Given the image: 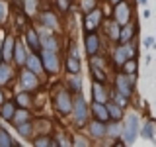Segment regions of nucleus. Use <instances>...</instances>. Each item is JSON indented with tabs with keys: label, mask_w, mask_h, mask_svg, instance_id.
Listing matches in <instances>:
<instances>
[{
	"label": "nucleus",
	"mask_w": 156,
	"mask_h": 147,
	"mask_svg": "<svg viewBox=\"0 0 156 147\" xmlns=\"http://www.w3.org/2000/svg\"><path fill=\"white\" fill-rule=\"evenodd\" d=\"M140 122H143V116L135 110H127L123 120H121V137L125 145H135L136 139H139V130H140Z\"/></svg>",
	"instance_id": "1"
},
{
	"label": "nucleus",
	"mask_w": 156,
	"mask_h": 147,
	"mask_svg": "<svg viewBox=\"0 0 156 147\" xmlns=\"http://www.w3.org/2000/svg\"><path fill=\"white\" fill-rule=\"evenodd\" d=\"M70 118L76 130H84L88 120H90V104H88L86 96L82 92H74L72 94V110H70Z\"/></svg>",
	"instance_id": "2"
},
{
	"label": "nucleus",
	"mask_w": 156,
	"mask_h": 147,
	"mask_svg": "<svg viewBox=\"0 0 156 147\" xmlns=\"http://www.w3.org/2000/svg\"><path fill=\"white\" fill-rule=\"evenodd\" d=\"M135 12H136V0H121V2H117L109 8V16L119 26H125L127 22H131L136 16Z\"/></svg>",
	"instance_id": "3"
},
{
	"label": "nucleus",
	"mask_w": 156,
	"mask_h": 147,
	"mask_svg": "<svg viewBox=\"0 0 156 147\" xmlns=\"http://www.w3.org/2000/svg\"><path fill=\"white\" fill-rule=\"evenodd\" d=\"M53 108L61 118H68L72 110V92L66 86L53 88Z\"/></svg>",
	"instance_id": "4"
},
{
	"label": "nucleus",
	"mask_w": 156,
	"mask_h": 147,
	"mask_svg": "<svg viewBox=\"0 0 156 147\" xmlns=\"http://www.w3.org/2000/svg\"><path fill=\"white\" fill-rule=\"evenodd\" d=\"M105 16H109V14L100 6H96L94 10L82 14V29H84V32H100Z\"/></svg>",
	"instance_id": "5"
},
{
	"label": "nucleus",
	"mask_w": 156,
	"mask_h": 147,
	"mask_svg": "<svg viewBox=\"0 0 156 147\" xmlns=\"http://www.w3.org/2000/svg\"><path fill=\"white\" fill-rule=\"evenodd\" d=\"M111 88H113L115 92H121V94L129 96V98H133L135 90H136V86L131 82L129 75L123 73V71H115L113 73V77H111Z\"/></svg>",
	"instance_id": "6"
},
{
	"label": "nucleus",
	"mask_w": 156,
	"mask_h": 147,
	"mask_svg": "<svg viewBox=\"0 0 156 147\" xmlns=\"http://www.w3.org/2000/svg\"><path fill=\"white\" fill-rule=\"evenodd\" d=\"M41 55V63H43V73L49 77H55L61 73V57H58V51H47V49H41L39 51Z\"/></svg>",
	"instance_id": "7"
},
{
	"label": "nucleus",
	"mask_w": 156,
	"mask_h": 147,
	"mask_svg": "<svg viewBox=\"0 0 156 147\" xmlns=\"http://www.w3.org/2000/svg\"><path fill=\"white\" fill-rule=\"evenodd\" d=\"M37 36H39L41 49H47V51H61V39H58L57 32L39 26L37 28Z\"/></svg>",
	"instance_id": "8"
},
{
	"label": "nucleus",
	"mask_w": 156,
	"mask_h": 147,
	"mask_svg": "<svg viewBox=\"0 0 156 147\" xmlns=\"http://www.w3.org/2000/svg\"><path fill=\"white\" fill-rule=\"evenodd\" d=\"M104 51V39L100 32H84V53L88 57Z\"/></svg>",
	"instance_id": "9"
},
{
	"label": "nucleus",
	"mask_w": 156,
	"mask_h": 147,
	"mask_svg": "<svg viewBox=\"0 0 156 147\" xmlns=\"http://www.w3.org/2000/svg\"><path fill=\"white\" fill-rule=\"evenodd\" d=\"M20 86L22 90H27V92H35L39 86H41V81H39V75H35L33 71H29L27 67H22L20 71Z\"/></svg>",
	"instance_id": "10"
},
{
	"label": "nucleus",
	"mask_w": 156,
	"mask_h": 147,
	"mask_svg": "<svg viewBox=\"0 0 156 147\" xmlns=\"http://www.w3.org/2000/svg\"><path fill=\"white\" fill-rule=\"evenodd\" d=\"M100 29H101V33H104L105 41H109L111 45H113V43H119V29H121V26L111 16H105V20H104V24H101Z\"/></svg>",
	"instance_id": "11"
},
{
	"label": "nucleus",
	"mask_w": 156,
	"mask_h": 147,
	"mask_svg": "<svg viewBox=\"0 0 156 147\" xmlns=\"http://www.w3.org/2000/svg\"><path fill=\"white\" fill-rule=\"evenodd\" d=\"M37 22H39V26L53 29V32H58V28H61L58 12H55V10H41V12H37Z\"/></svg>",
	"instance_id": "12"
},
{
	"label": "nucleus",
	"mask_w": 156,
	"mask_h": 147,
	"mask_svg": "<svg viewBox=\"0 0 156 147\" xmlns=\"http://www.w3.org/2000/svg\"><path fill=\"white\" fill-rule=\"evenodd\" d=\"M105 124L107 122H101V120H96V118H90L88 120V124H86V134L90 139H94V141H101V139H105Z\"/></svg>",
	"instance_id": "13"
},
{
	"label": "nucleus",
	"mask_w": 156,
	"mask_h": 147,
	"mask_svg": "<svg viewBox=\"0 0 156 147\" xmlns=\"http://www.w3.org/2000/svg\"><path fill=\"white\" fill-rule=\"evenodd\" d=\"M92 100L94 102H101V104H105L107 100L111 98V85H104V82H94L92 81Z\"/></svg>",
	"instance_id": "14"
},
{
	"label": "nucleus",
	"mask_w": 156,
	"mask_h": 147,
	"mask_svg": "<svg viewBox=\"0 0 156 147\" xmlns=\"http://www.w3.org/2000/svg\"><path fill=\"white\" fill-rule=\"evenodd\" d=\"M139 37V20H136V16L131 20V22H127L125 26H121L119 29V43H127L131 41V39Z\"/></svg>",
	"instance_id": "15"
},
{
	"label": "nucleus",
	"mask_w": 156,
	"mask_h": 147,
	"mask_svg": "<svg viewBox=\"0 0 156 147\" xmlns=\"http://www.w3.org/2000/svg\"><path fill=\"white\" fill-rule=\"evenodd\" d=\"M156 135V118L152 116H146L143 118V122H140V130H139V137L140 139H152Z\"/></svg>",
	"instance_id": "16"
},
{
	"label": "nucleus",
	"mask_w": 156,
	"mask_h": 147,
	"mask_svg": "<svg viewBox=\"0 0 156 147\" xmlns=\"http://www.w3.org/2000/svg\"><path fill=\"white\" fill-rule=\"evenodd\" d=\"M27 53H29L27 45H26L23 41H18V39H16V45H14V55H12V61L16 63V65H18L20 69H22L23 65H26Z\"/></svg>",
	"instance_id": "17"
},
{
	"label": "nucleus",
	"mask_w": 156,
	"mask_h": 147,
	"mask_svg": "<svg viewBox=\"0 0 156 147\" xmlns=\"http://www.w3.org/2000/svg\"><path fill=\"white\" fill-rule=\"evenodd\" d=\"M26 45H27V49L29 51H35V53H39L41 51V43H39V36H37V29L35 28H31V26H27L26 28Z\"/></svg>",
	"instance_id": "18"
},
{
	"label": "nucleus",
	"mask_w": 156,
	"mask_h": 147,
	"mask_svg": "<svg viewBox=\"0 0 156 147\" xmlns=\"http://www.w3.org/2000/svg\"><path fill=\"white\" fill-rule=\"evenodd\" d=\"M29 71H33L35 75H43V63H41V55L35 51H29L27 53V59H26V65Z\"/></svg>",
	"instance_id": "19"
},
{
	"label": "nucleus",
	"mask_w": 156,
	"mask_h": 147,
	"mask_svg": "<svg viewBox=\"0 0 156 147\" xmlns=\"http://www.w3.org/2000/svg\"><path fill=\"white\" fill-rule=\"evenodd\" d=\"M88 71H90V78L94 82H104V85H109L111 77H109V71H104V69L96 67V65H88Z\"/></svg>",
	"instance_id": "20"
},
{
	"label": "nucleus",
	"mask_w": 156,
	"mask_h": 147,
	"mask_svg": "<svg viewBox=\"0 0 156 147\" xmlns=\"http://www.w3.org/2000/svg\"><path fill=\"white\" fill-rule=\"evenodd\" d=\"M14 127H16V131L20 134V137H23V139H33V135H35V126H33V120L20 122V124H16Z\"/></svg>",
	"instance_id": "21"
},
{
	"label": "nucleus",
	"mask_w": 156,
	"mask_h": 147,
	"mask_svg": "<svg viewBox=\"0 0 156 147\" xmlns=\"http://www.w3.org/2000/svg\"><path fill=\"white\" fill-rule=\"evenodd\" d=\"M90 118H96V120H101V122H109V114H107L105 104L92 100V104H90Z\"/></svg>",
	"instance_id": "22"
},
{
	"label": "nucleus",
	"mask_w": 156,
	"mask_h": 147,
	"mask_svg": "<svg viewBox=\"0 0 156 147\" xmlns=\"http://www.w3.org/2000/svg\"><path fill=\"white\" fill-rule=\"evenodd\" d=\"M105 108H107V114H109V120H117V122H121L123 120V116H125V108H121L117 102H113L109 98V100L105 102Z\"/></svg>",
	"instance_id": "23"
},
{
	"label": "nucleus",
	"mask_w": 156,
	"mask_h": 147,
	"mask_svg": "<svg viewBox=\"0 0 156 147\" xmlns=\"http://www.w3.org/2000/svg\"><path fill=\"white\" fill-rule=\"evenodd\" d=\"M16 102L14 100H4L2 104H0V118H2L4 122H12L14 114H16Z\"/></svg>",
	"instance_id": "24"
},
{
	"label": "nucleus",
	"mask_w": 156,
	"mask_h": 147,
	"mask_svg": "<svg viewBox=\"0 0 156 147\" xmlns=\"http://www.w3.org/2000/svg\"><path fill=\"white\" fill-rule=\"evenodd\" d=\"M14 45H16V37L14 36H6L2 41V61H12L14 55Z\"/></svg>",
	"instance_id": "25"
},
{
	"label": "nucleus",
	"mask_w": 156,
	"mask_h": 147,
	"mask_svg": "<svg viewBox=\"0 0 156 147\" xmlns=\"http://www.w3.org/2000/svg\"><path fill=\"white\" fill-rule=\"evenodd\" d=\"M65 71L66 75H76V73L82 71V61L80 57H74V55H68L65 59Z\"/></svg>",
	"instance_id": "26"
},
{
	"label": "nucleus",
	"mask_w": 156,
	"mask_h": 147,
	"mask_svg": "<svg viewBox=\"0 0 156 147\" xmlns=\"http://www.w3.org/2000/svg\"><path fill=\"white\" fill-rule=\"evenodd\" d=\"M107 57L105 53H96V55H92V57H88V65H96V67H100V69H104V71H109V67H111V63L107 61Z\"/></svg>",
	"instance_id": "27"
},
{
	"label": "nucleus",
	"mask_w": 156,
	"mask_h": 147,
	"mask_svg": "<svg viewBox=\"0 0 156 147\" xmlns=\"http://www.w3.org/2000/svg\"><path fill=\"white\" fill-rule=\"evenodd\" d=\"M14 78V69L8 61H0V86L8 85L10 81Z\"/></svg>",
	"instance_id": "28"
},
{
	"label": "nucleus",
	"mask_w": 156,
	"mask_h": 147,
	"mask_svg": "<svg viewBox=\"0 0 156 147\" xmlns=\"http://www.w3.org/2000/svg\"><path fill=\"white\" fill-rule=\"evenodd\" d=\"M14 102H16V106H18V108H31V106H33L31 92H27V90L18 92L16 98H14Z\"/></svg>",
	"instance_id": "29"
},
{
	"label": "nucleus",
	"mask_w": 156,
	"mask_h": 147,
	"mask_svg": "<svg viewBox=\"0 0 156 147\" xmlns=\"http://www.w3.org/2000/svg\"><path fill=\"white\" fill-rule=\"evenodd\" d=\"M65 86L72 92V94H74V92H82V77H80V73H76V75H68Z\"/></svg>",
	"instance_id": "30"
},
{
	"label": "nucleus",
	"mask_w": 156,
	"mask_h": 147,
	"mask_svg": "<svg viewBox=\"0 0 156 147\" xmlns=\"http://www.w3.org/2000/svg\"><path fill=\"white\" fill-rule=\"evenodd\" d=\"M140 69V63H139V57H129L127 61L123 63V65L119 67V71L127 73V75H133V73H139Z\"/></svg>",
	"instance_id": "31"
},
{
	"label": "nucleus",
	"mask_w": 156,
	"mask_h": 147,
	"mask_svg": "<svg viewBox=\"0 0 156 147\" xmlns=\"http://www.w3.org/2000/svg\"><path fill=\"white\" fill-rule=\"evenodd\" d=\"M33 145L35 147H55V139L49 134H39V135H33Z\"/></svg>",
	"instance_id": "32"
},
{
	"label": "nucleus",
	"mask_w": 156,
	"mask_h": 147,
	"mask_svg": "<svg viewBox=\"0 0 156 147\" xmlns=\"http://www.w3.org/2000/svg\"><path fill=\"white\" fill-rule=\"evenodd\" d=\"M111 100L117 102L121 108H125V110H129L131 108V102H133V98H129V96H125V94H121V92H115L113 88H111Z\"/></svg>",
	"instance_id": "33"
},
{
	"label": "nucleus",
	"mask_w": 156,
	"mask_h": 147,
	"mask_svg": "<svg viewBox=\"0 0 156 147\" xmlns=\"http://www.w3.org/2000/svg\"><path fill=\"white\" fill-rule=\"evenodd\" d=\"M22 10L27 14V18L37 16V12H39V0H23Z\"/></svg>",
	"instance_id": "34"
},
{
	"label": "nucleus",
	"mask_w": 156,
	"mask_h": 147,
	"mask_svg": "<svg viewBox=\"0 0 156 147\" xmlns=\"http://www.w3.org/2000/svg\"><path fill=\"white\" fill-rule=\"evenodd\" d=\"M26 120H31V112H29V108H16V114L12 118V124L16 126L20 122H26Z\"/></svg>",
	"instance_id": "35"
},
{
	"label": "nucleus",
	"mask_w": 156,
	"mask_h": 147,
	"mask_svg": "<svg viewBox=\"0 0 156 147\" xmlns=\"http://www.w3.org/2000/svg\"><path fill=\"white\" fill-rule=\"evenodd\" d=\"M96 6H100V0H78V10H80L82 14L94 10Z\"/></svg>",
	"instance_id": "36"
},
{
	"label": "nucleus",
	"mask_w": 156,
	"mask_h": 147,
	"mask_svg": "<svg viewBox=\"0 0 156 147\" xmlns=\"http://www.w3.org/2000/svg\"><path fill=\"white\" fill-rule=\"evenodd\" d=\"M14 145H18V143L12 139V135L4 127H0V147H14Z\"/></svg>",
	"instance_id": "37"
},
{
	"label": "nucleus",
	"mask_w": 156,
	"mask_h": 147,
	"mask_svg": "<svg viewBox=\"0 0 156 147\" xmlns=\"http://www.w3.org/2000/svg\"><path fill=\"white\" fill-rule=\"evenodd\" d=\"M92 143H94V141H92L88 135H82V134H76L72 137V145H76V147H90Z\"/></svg>",
	"instance_id": "38"
},
{
	"label": "nucleus",
	"mask_w": 156,
	"mask_h": 147,
	"mask_svg": "<svg viewBox=\"0 0 156 147\" xmlns=\"http://www.w3.org/2000/svg\"><path fill=\"white\" fill-rule=\"evenodd\" d=\"M53 2H55L58 14H68L72 8V0H53Z\"/></svg>",
	"instance_id": "39"
},
{
	"label": "nucleus",
	"mask_w": 156,
	"mask_h": 147,
	"mask_svg": "<svg viewBox=\"0 0 156 147\" xmlns=\"http://www.w3.org/2000/svg\"><path fill=\"white\" fill-rule=\"evenodd\" d=\"M53 139H55V145H65V147L72 145V139H70V137H68L66 134H57L55 137H53Z\"/></svg>",
	"instance_id": "40"
},
{
	"label": "nucleus",
	"mask_w": 156,
	"mask_h": 147,
	"mask_svg": "<svg viewBox=\"0 0 156 147\" xmlns=\"http://www.w3.org/2000/svg\"><path fill=\"white\" fill-rule=\"evenodd\" d=\"M140 45H143L144 49H156V39H154V36H146L143 41H140Z\"/></svg>",
	"instance_id": "41"
},
{
	"label": "nucleus",
	"mask_w": 156,
	"mask_h": 147,
	"mask_svg": "<svg viewBox=\"0 0 156 147\" xmlns=\"http://www.w3.org/2000/svg\"><path fill=\"white\" fill-rule=\"evenodd\" d=\"M68 55H74V57H80V51H78V45L74 41H70V47H68Z\"/></svg>",
	"instance_id": "42"
},
{
	"label": "nucleus",
	"mask_w": 156,
	"mask_h": 147,
	"mask_svg": "<svg viewBox=\"0 0 156 147\" xmlns=\"http://www.w3.org/2000/svg\"><path fill=\"white\" fill-rule=\"evenodd\" d=\"M6 20V4L4 2H0V24Z\"/></svg>",
	"instance_id": "43"
},
{
	"label": "nucleus",
	"mask_w": 156,
	"mask_h": 147,
	"mask_svg": "<svg viewBox=\"0 0 156 147\" xmlns=\"http://www.w3.org/2000/svg\"><path fill=\"white\" fill-rule=\"evenodd\" d=\"M150 16H152V12H150V10L144 6V8H143V18H144V20H150Z\"/></svg>",
	"instance_id": "44"
},
{
	"label": "nucleus",
	"mask_w": 156,
	"mask_h": 147,
	"mask_svg": "<svg viewBox=\"0 0 156 147\" xmlns=\"http://www.w3.org/2000/svg\"><path fill=\"white\" fill-rule=\"evenodd\" d=\"M12 4H14V6H16V8H22L23 0H12Z\"/></svg>",
	"instance_id": "45"
},
{
	"label": "nucleus",
	"mask_w": 156,
	"mask_h": 147,
	"mask_svg": "<svg viewBox=\"0 0 156 147\" xmlns=\"http://www.w3.org/2000/svg\"><path fill=\"white\" fill-rule=\"evenodd\" d=\"M2 41H4V37H2V32H0V61H2Z\"/></svg>",
	"instance_id": "46"
},
{
	"label": "nucleus",
	"mask_w": 156,
	"mask_h": 147,
	"mask_svg": "<svg viewBox=\"0 0 156 147\" xmlns=\"http://www.w3.org/2000/svg\"><path fill=\"white\" fill-rule=\"evenodd\" d=\"M136 4H140V6H148V0H136Z\"/></svg>",
	"instance_id": "47"
},
{
	"label": "nucleus",
	"mask_w": 156,
	"mask_h": 147,
	"mask_svg": "<svg viewBox=\"0 0 156 147\" xmlns=\"http://www.w3.org/2000/svg\"><path fill=\"white\" fill-rule=\"evenodd\" d=\"M150 63H152V57L146 55V57H144V65H150Z\"/></svg>",
	"instance_id": "48"
},
{
	"label": "nucleus",
	"mask_w": 156,
	"mask_h": 147,
	"mask_svg": "<svg viewBox=\"0 0 156 147\" xmlns=\"http://www.w3.org/2000/svg\"><path fill=\"white\" fill-rule=\"evenodd\" d=\"M117 2H121V0H107V4H109V6H113V4H117Z\"/></svg>",
	"instance_id": "49"
},
{
	"label": "nucleus",
	"mask_w": 156,
	"mask_h": 147,
	"mask_svg": "<svg viewBox=\"0 0 156 147\" xmlns=\"http://www.w3.org/2000/svg\"><path fill=\"white\" fill-rule=\"evenodd\" d=\"M4 102V92H2V88H0V104Z\"/></svg>",
	"instance_id": "50"
},
{
	"label": "nucleus",
	"mask_w": 156,
	"mask_h": 147,
	"mask_svg": "<svg viewBox=\"0 0 156 147\" xmlns=\"http://www.w3.org/2000/svg\"><path fill=\"white\" fill-rule=\"evenodd\" d=\"M150 143H152V145H156V135L152 137V139H150Z\"/></svg>",
	"instance_id": "51"
},
{
	"label": "nucleus",
	"mask_w": 156,
	"mask_h": 147,
	"mask_svg": "<svg viewBox=\"0 0 156 147\" xmlns=\"http://www.w3.org/2000/svg\"><path fill=\"white\" fill-rule=\"evenodd\" d=\"M154 39H156V36H154Z\"/></svg>",
	"instance_id": "52"
},
{
	"label": "nucleus",
	"mask_w": 156,
	"mask_h": 147,
	"mask_svg": "<svg viewBox=\"0 0 156 147\" xmlns=\"http://www.w3.org/2000/svg\"><path fill=\"white\" fill-rule=\"evenodd\" d=\"M72 2H74V0H72Z\"/></svg>",
	"instance_id": "53"
}]
</instances>
